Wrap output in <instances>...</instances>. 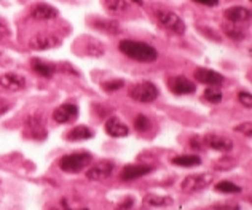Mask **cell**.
I'll list each match as a JSON object with an SVG mask.
<instances>
[{
	"mask_svg": "<svg viewBox=\"0 0 252 210\" xmlns=\"http://www.w3.org/2000/svg\"><path fill=\"white\" fill-rule=\"evenodd\" d=\"M0 86L6 91H21L26 88V78L19 73H3L0 76Z\"/></svg>",
	"mask_w": 252,
	"mask_h": 210,
	"instance_id": "15",
	"label": "cell"
},
{
	"mask_svg": "<svg viewBox=\"0 0 252 210\" xmlns=\"http://www.w3.org/2000/svg\"><path fill=\"white\" fill-rule=\"evenodd\" d=\"M216 191H219V193H224V194H238L241 193V188L238 187V185L231 183V182H221L216 185Z\"/></svg>",
	"mask_w": 252,
	"mask_h": 210,
	"instance_id": "26",
	"label": "cell"
},
{
	"mask_svg": "<svg viewBox=\"0 0 252 210\" xmlns=\"http://www.w3.org/2000/svg\"><path fill=\"white\" fill-rule=\"evenodd\" d=\"M251 126H252V124H251L249 121H248L246 124H241V126H238V127H236V131H238V132H243V134H246L248 137H251Z\"/></svg>",
	"mask_w": 252,
	"mask_h": 210,
	"instance_id": "35",
	"label": "cell"
},
{
	"mask_svg": "<svg viewBox=\"0 0 252 210\" xmlns=\"http://www.w3.org/2000/svg\"><path fill=\"white\" fill-rule=\"evenodd\" d=\"M216 209L217 210H240V206L235 202H222V204H217Z\"/></svg>",
	"mask_w": 252,
	"mask_h": 210,
	"instance_id": "32",
	"label": "cell"
},
{
	"mask_svg": "<svg viewBox=\"0 0 252 210\" xmlns=\"http://www.w3.org/2000/svg\"><path fill=\"white\" fill-rule=\"evenodd\" d=\"M222 30L224 34L227 35L230 40H235V42H243L246 38V32H244L241 27H238L235 24H222Z\"/></svg>",
	"mask_w": 252,
	"mask_h": 210,
	"instance_id": "22",
	"label": "cell"
},
{
	"mask_svg": "<svg viewBox=\"0 0 252 210\" xmlns=\"http://www.w3.org/2000/svg\"><path fill=\"white\" fill-rule=\"evenodd\" d=\"M168 86L171 88V91L177 95H185V94H192L195 93V83L190 81L189 78H185L182 75L172 76V78L168 80Z\"/></svg>",
	"mask_w": 252,
	"mask_h": 210,
	"instance_id": "11",
	"label": "cell"
},
{
	"mask_svg": "<svg viewBox=\"0 0 252 210\" xmlns=\"http://www.w3.org/2000/svg\"><path fill=\"white\" fill-rule=\"evenodd\" d=\"M91 161L93 158L88 151H77L61 158L59 169L62 172H67V174H79L83 169H86V165L91 164Z\"/></svg>",
	"mask_w": 252,
	"mask_h": 210,
	"instance_id": "2",
	"label": "cell"
},
{
	"mask_svg": "<svg viewBox=\"0 0 252 210\" xmlns=\"http://www.w3.org/2000/svg\"><path fill=\"white\" fill-rule=\"evenodd\" d=\"M32 70H34V72H37L38 75L45 76V78H51V76L55 75L56 67L53 66V64L43 62L40 59H37V57H34V59H32Z\"/></svg>",
	"mask_w": 252,
	"mask_h": 210,
	"instance_id": "19",
	"label": "cell"
},
{
	"mask_svg": "<svg viewBox=\"0 0 252 210\" xmlns=\"http://www.w3.org/2000/svg\"><path fill=\"white\" fill-rule=\"evenodd\" d=\"M113 169H115V165L112 161H101L98 164L91 165V167L86 170V177H88V180H91V182H101L111 177L113 174Z\"/></svg>",
	"mask_w": 252,
	"mask_h": 210,
	"instance_id": "8",
	"label": "cell"
},
{
	"mask_svg": "<svg viewBox=\"0 0 252 210\" xmlns=\"http://www.w3.org/2000/svg\"><path fill=\"white\" fill-rule=\"evenodd\" d=\"M155 16H157L158 23L163 25L165 29L179 35L185 34V23L182 21V18H180L177 13H174L171 10L158 8V10H155Z\"/></svg>",
	"mask_w": 252,
	"mask_h": 210,
	"instance_id": "4",
	"label": "cell"
},
{
	"mask_svg": "<svg viewBox=\"0 0 252 210\" xmlns=\"http://www.w3.org/2000/svg\"><path fill=\"white\" fill-rule=\"evenodd\" d=\"M93 25L96 29H99L106 34H111V35H117L121 32V27L117 21H111V19H94Z\"/></svg>",
	"mask_w": 252,
	"mask_h": 210,
	"instance_id": "18",
	"label": "cell"
},
{
	"mask_svg": "<svg viewBox=\"0 0 252 210\" xmlns=\"http://www.w3.org/2000/svg\"><path fill=\"white\" fill-rule=\"evenodd\" d=\"M211 183H212L211 174H195L184 178L182 183H180V189L184 193H196V191L208 188Z\"/></svg>",
	"mask_w": 252,
	"mask_h": 210,
	"instance_id": "5",
	"label": "cell"
},
{
	"mask_svg": "<svg viewBox=\"0 0 252 210\" xmlns=\"http://www.w3.org/2000/svg\"><path fill=\"white\" fill-rule=\"evenodd\" d=\"M66 137H67V140H70V142H79V140L91 139L93 131L89 129L88 126H77V127H72V131H70Z\"/></svg>",
	"mask_w": 252,
	"mask_h": 210,
	"instance_id": "21",
	"label": "cell"
},
{
	"mask_svg": "<svg viewBox=\"0 0 252 210\" xmlns=\"http://www.w3.org/2000/svg\"><path fill=\"white\" fill-rule=\"evenodd\" d=\"M24 127H26V136H29L30 139L42 140L47 137V129H45V121L42 115L38 113L29 115L24 121Z\"/></svg>",
	"mask_w": 252,
	"mask_h": 210,
	"instance_id": "7",
	"label": "cell"
},
{
	"mask_svg": "<svg viewBox=\"0 0 252 210\" xmlns=\"http://www.w3.org/2000/svg\"><path fill=\"white\" fill-rule=\"evenodd\" d=\"M160 95L158 88L152 81H140L129 89V97L139 104H150Z\"/></svg>",
	"mask_w": 252,
	"mask_h": 210,
	"instance_id": "3",
	"label": "cell"
},
{
	"mask_svg": "<svg viewBox=\"0 0 252 210\" xmlns=\"http://www.w3.org/2000/svg\"><path fill=\"white\" fill-rule=\"evenodd\" d=\"M172 164L179 165V167H195V165L201 164V158L195 155H182L172 158Z\"/></svg>",
	"mask_w": 252,
	"mask_h": 210,
	"instance_id": "23",
	"label": "cell"
},
{
	"mask_svg": "<svg viewBox=\"0 0 252 210\" xmlns=\"http://www.w3.org/2000/svg\"><path fill=\"white\" fill-rule=\"evenodd\" d=\"M61 45V38L51 34V32H37L34 37H30L29 40V47L32 49H37V51H43V49H51V48H56Z\"/></svg>",
	"mask_w": 252,
	"mask_h": 210,
	"instance_id": "6",
	"label": "cell"
},
{
	"mask_svg": "<svg viewBox=\"0 0 252 210\" xmlns=\"http://www.w3.org/2000/svg\"><path fill=\"white\" fill-rule=\"evenodd\" d=\"M8 37H10L8 23H6L3 18H0V40H3V38H8Z\"/></svg>",
	"mask_w": 252,
	"mask_h": 210,
	"instance_id": "31",
	"label": "cell"
},
{
	"mask_svg": "<svg viewBox=\"0 0 252 210\" xmlns=\"http://www.w3.org/2000/svg\"><path fill=\"white\" fill-rule=\"evenodd\" d=\"M48 210H59V209H57V207H51V209H48Z\"/></svg>",
	"mask_w": 252,
	"mask_h": 210,
	"instance_id": "39",
	"label": "cell"
},
{
	"mask_svg": "<svg viewBox=\"0 0 252 210\" xmlns=\"http://www.w3.org/2000/svg\"><path fill=\"white\" fill-rule=\"evenodd\" d=\"M125 86V81L123 80H112V81H107V83H102V89L107 93H115L118 91Z\"/></svg>",
	"mask_w": 252,
	"mask_h": 210,
	"instance_id": "29",
	"label": "cell"
},
{
	"mask_svg": "<svg viewBox=\"0 0 252 210\" xmlns=\"http://www.w3.org/2000/svg\"><path fill=\"white\" fill-rule=\"evenodd\" d=\"M131 2H134L136 5H142V0H131Z\"/></svg>",
	"mask_w": 252,
	"mask_h": 210,
	"instance_id": "38",
	"label": "cell"
},
{
	"mask_svg": "<svg viewBox=\"0 0 252 210\" xmlns=\"http://www.w3.org/2000/svg\"><path fill=\"white\" fill-rule=\"evenodd\" d=\"M118 49L126 57L138 62H153L158 59V51L148 43L136 40H121L118 43Z\"/></svg>",
	"mask_w": 252,
	"mask_h": 210,
	"instance_id": "1",
	"label": "cell"
},
{
	"mask_svg": "<svg viewBox=\"0 0 252 210\" xmlns=\"http://www.w3.org/2000/svg\"><path fill=\"white\" fill-rule=\"evenodd\" d=\"M195 78L196 81L208 86H219V85H222L225 80L222 73H219L216 70H211V69H204V67H199L195 70Z\"/></svg>",
	"mask_w": 252,
	"mask_h": 210,
	"instance_id": "12",
	"label": "cell"
},
{
	"mask_svg": "<svg viewBox=\"0 0 252 210\" xmlns=\"http://www.w3.org/2000/svg\"><path fill=\"white\" fill-rule=\"evenodd\" d=\"M204 97L208 99L209 102H212V104H219V102L222 100V91L221 89H217V88H208L204 91Z\"/></svg>",
	"mask_w": 252,
	"mask_h": 210,
	"instance_id": "28",
	"label": "cell"
},
{
	"mask_svg": "<svg viewBox=\"0 0 252 210\" xmlns=\"http://www.w3.org/2000/svg\"><path fill=\"white\" fill-rule=\"evenodd\" d=\"M134 127H136V131H139V132H147V131H150L152 123L145 115H138L134 119Z\"/></svg>",
	"mask_w": 252,
	"mask_h": 210,
	"instance_id": "27",
	"label": "cell"
},
{
	"mask_svg": "<svg viewBox=\"0 0 252 210\" xmlns=\"http://www.w3.org/2000/svg\"><path fill=\"white\" fill-rule=\"evenodd\" d=\"M11 108V104L6 99H0V117H2V115H5L6 112H8Z\"/></svg>",
	"mask_w": 252,
	"mask_h": 210,
	"instance_id": "34",
	"label": "cell"
},
{
	"mask_svg": "<svg viewBox=\"0 0 252 210\" xmlns=\"http://www.w3.org/2000/svg\"><path fill=\"white\" fill-rule=\"evenodd\" d=\"M201 142L204 145H208L209 148L216 151H230L233 150V140H230L228 137L217 136V134H208Z\"/></svg>",
	"mask_w": 252,
	"mask_h": 210,
	"instance_id": "13",
	"label": "cell"
},
{
	"mask_svg": "<svg viewBox=\"0 0 252 210\" xmlns=\"http://www.w3.org/2000/svg\"><path fill=\"white\" fill-rule=\"evenodd\" d=\"M152 170H153L152 165H147V164H129V165H125L123 170H121L120 178L123 182H133L147 174H150Z\"/></svg>",
	"mask_w": 252,
	"mask_h": 210,
	"instance_id": "10",
	"label": "cell"
},
{
	"mask_svg": "<svg viewBox=\"0 0 252 210\" xmlns=\"http://www.w3.org/2000/svg\"><path fill=\"white\" fill-rule=\"evenodd\" d=\"M142 202H144L147 207H168L172 204V197L158 196V194H147V196H144Z\"/></svg>",
	"mask_w": 252,
	"mask_h": 210,
	"instance_id": "20",
	"label": "cell"
},
{
	"mask_svg": "<svg viewBox=\"0 0 252 210\" xmlns=\"http://www.w3.org/2000/svg\"><path fill=\"white\" fill-rule=\"evenodd\" d=\"M199 5H204V6H217L219 5V0H193Z\"/></svg>",
	"mask_w": 252,
	"mask_h": 210,
	"instance_id": "36",
	"label": "cell"
},
{
	"mask_svg": "<svg viewBox=\"0 0 252 210\" xmlns=\"http://www.w3.org/2000/svg\"><path fill=\"white\" fill-rule=\"evenodd\" d=\"M224 16L228 23L238 24V23H248L251 19V10L244 6H231L224 11Z\"/></svg>",
	"mask_w": 252,
	"mask_h": 210,
	"instance_id": "16",
	"label": "cell"
},
{
	"mask_svg": "<svg viewBox=\"0 0 252 210\" xmlns=\"http://www.w3.org/2000/svg\"><path fill=\"white\" fill-rule=\"evenodd\" d=\"M238 99H240V102H241V104H243L244 107H246V108H251V107H252V95H251V93L243 91V93L238 94Z\"/></svg>",
	"mask_w": 252,
	"mask_h": 210,
	"instance_id": "30",
	"label": "cell"
},
{
	"mask_svg": "<svg viewBox=\"0 0 252 210\" xmlns=\"http://www.w3.org/2000/svg\"><path fill=\"white\" fill-rule=\"evenodd\" d=\"M106 132L111 137H126L129 134V127L117 117H112L106 121Z\"/></svg>",
	"mask_w": 252,
	"mask_h": 210,
	"instance_id": "17",
	"label": "cell"
},
{
	"mask_svg": "<svg viewBox=\"0 0 252 210\" xmlns=\"http://www.w3.org/2000/svg\"><path fill=\"white\" fill-rule=\"evenodd\" d=\"M133 206H134V197H126L123 202L118 204L117 210H131Z\"/></svg>",
	"mask_w": 252,
	"mask_h": 210,
	"instance_id": "33",
	"label": "cell"
},
{
	"mask_svg": "<svg viewBox=\"0 0 252 210\" xmlns=\"http://www.w3.org/2000/svg\"><path fill=\"white\" fill-rule=\"evenodd\" d=\"M79 115V108L74 104H62L53 112V118L56 123L59 124H66V123H72Z\"/></svg>",
	"mask_w": 252,
	"mask_h": 210,
	"instance_id": "14",
	"label": "cell"
},
{
	"mask_svg": "<svg viewBox=\"0 0 252 210\" xmlns=\"http://www.w3.org/2000/svg\"><path fill=\"white\" fill-rule=\"evenodd\" d=\"M190 146L192 148H199V146H201V140H199L198 137H193L192 140H190Z\"/></svg>",
	"mask_w": 252,
	"mask_h": 210,
	"instance_id": "37",
	"label": "cell"
},
{
	"mask_svg": "<svg viewBox=\"0 0 252 210\" xmlns=\"http://www.w3.org/2000/svg\"><path fill=\"white\" fill-rule=\"evenodd\" d=\"M104 6L112 15H123L129 8V3L128 0H104Z\"/></svg>",
	"mask_w": 252,
	"mask_h": 210,
	"instance_id": "24",
	"label": "cell"
},
{
	"mask_svg": "<svg viewBox=\"0 0 252 210\" xmlns=\"http://www.w3.org/2000/svg\"><path fill=\"white\" fill-rule=\"evenodd\" d=\"M57 15H59L57 8L48 3H35L29 10V16L32 19H35V21H50V19L57 18Z\"/></svg>",
	"mask_w": 252,
	"mask_h": 210,
	"instance_id": "9",
	"label": "cell"
},
{
	"mask_svg": "<svg viewBox=\"0 0 252 210\" xmlns=\"http://www.w3.org/2000/svg\"><path fill=\"white\" fill-rule=\"evenodd\" d=\"M86 51H88L89 56L99 57V56H102L106 53V48L99 40H93V38H91V40L86 42Z\"/></svg>",
	"mask_w": 252,
	"mask_h": 210,
	"instance_id": "25",
	"label": "cell"
}]
</instances>
